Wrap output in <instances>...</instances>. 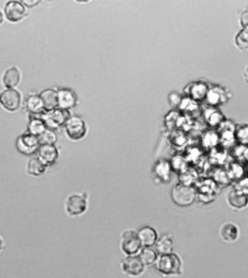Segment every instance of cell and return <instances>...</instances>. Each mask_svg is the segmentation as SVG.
Segmentation results:
<instances>
[{
    "label": "cell",
    "mask_w": 248,
    "mask_h": 278,
    "mask_svg": "<svg viewBox=\"0 0 248 278\" xmlns=\"http://www.w3.org/2000/svg\"><path fill=\"white\" fill-rule=\"evenodd\" d=\"M171 199L179 207H187L194 203L196 192L192 187L182 183H176L171 192Z\"/></svg>",
    "instance_id": "cell-2"
},
{
    "label": "cell",
    "mask_w": 248,
    "mask_h": 278,
    "mask_svg": "<svg viewBox=\"0 0 248 278\" xmlns=\"http://www.w3.org/2000/svg\"><path fill=\"white\" fill-rule=\"evenodd\" d=\"M145 266L138 255L126 256L121 264L123 271L126 274L134 277L140 275L145 269Z\"/></svg>",
    "instance_id": "cell-9"
},
{
    "label": "cell",
    "mask_w": 248,
    "mask_h": 278,
    "mask_svg": "<svg viewBox=\"0 0 248 278\" xmlns=\"http://www.w3.org/2000/svg\"><path fill=\"white\" fill-rule=\"evenodd\" d=\"M46 170V166L39 158L32 159L28 164V173L31 175H41Z\"/></svg>",
    "instance_id": "cell-21"
},
{
    "label": "cell",
    "mask_w": 248,
    "mask_h": 278,
    "mask_svg": "<svg viewBox=\"0 0 248 278\" xmlns=\"http://www.w3.org/2000/svg\"><path fill=\"white\" fill-rule=\"evenodd\" d=\"M71 116V115L69 110L58 108L53 111L47 112L45 115H43L42 120L46 125L47 128L53 131L56 128L65 125Z\"/></svg>",
    "instance_id": "cell-6"
},
{
    "label": "cell",
    "mask_w": 248,
    "mask_h": 278,
    "mask_svg": "<svg viewBox=\"0 0 248 278\" xmlns=\"http://www.w3.org/2000/svg\"><path fill=\"white\" fill-rule=\"evenodd\" d=\"M142 243L137 232L134 230L124 231L121 237V249L127 256H134L142 249Z\"/></svg>",
    "instance_id": "cell-5"
},
{
    "label": "cell",
    "mask_w": 248,
    "mask_h": 278,
    "mask_svg": "<svg viewBox=\"0 0 248 278\" xmlns=\"http://www.w3.org/2000/svg\"><path fill=\"white\" fill-rule=\"evenodd\" d=\"M20 81V73L16 68H11L6 71L3 77V82L8 88H12L17 85Z\"/></svg>",
    "instance_id": "cell-20"
},
{
    "label": "cell",
    "mask_w": 248,
    "mask_h": 278,
    "mask_svg": "<svg viewBox=\"0 0 248 278\" xmlns=\"http://www.w3.org/2000/svg\"><path fill=\"white\" fill-rule=\"evenodd\" d=\"M152 174L154 178L160 183H167L171 179L172 167L170 161L161 159L155 162L152 167Z\"/></svg>",
    "instance_id": "cell-8"
},
{
    "label": "cell",
    "mask_w": 248,
    "mask_h": 278,
    "mask_svg": "<svg viewBox=\"0 0 248 278\" xmlns=\"http://www.w3.org/2000/svg\"><path fill=\"white\" fill-rule=\"evenodd\" d=\"M181 102H182V98L177 92H171L168 96V102L170 106L174 108L179 107Z\"/></svg>",
    "instance_id": "cell-26"
},
{
    "label": "cell",
    "mask_w": 248,
    "mask_h": 278,
    "mask_svg": "<svg viewBox=\"0 0 248 278\" xmlns=\"http://www.w3.org/2000/svg\"><path fill=\"white\" fill-rule=\"evenodd\" d=\"M236 44L241 50L248 48V32L242 31L236 37Z\"/></svg>",
    "instance_id": "cell-25"
},
{
    "label": "cell",
    "mask_w": 248,
    "mask_h": 278,
    "mask_svg": "<svg viewBox=\"0 0 248 278\" xmlns=\"http://www.w3.org/2000/svg\"><path fill=\"white\" fill-rule=\"evenodd\" d=\"M138 256L145 265L155 264L158 258V253L150 247H142Z\"/></svg>",
    "instance_id": "cell-19"
},
{
    "label": "cell",
    "mask_w": 248,
    "mask_h": 278,
    "mask_svg": "<svg viewBox=\"0 0 248 278\" xmlns=\"http://www.w3.org/2000/svg\"><path fill=\"white\" fill-rule=\"evenodd\" d=\"M44 109L47 112L53 111L58 108V92L53 89H47L42 91L40 96Z\"/></svg>",
    "instance_id": "cell-15"
},
{
    "label": "cell",
    "mask_w": 248,
    "mask_h": 278,
    "mask_svg": "<svg viewBox=\"0 0 248 278\" xmlns=\"http://www.w3.org/2000/svg\"><path fill=\"white\" fill-rule=\"evenodd\" d=\"M173 240L170 234H165L157 240L155 245V251L158 255L169 254L173 253Z\"/></svg>",
    "instance_id": "cell-16"
},
{
    "label": "cell",
    "mask_w": 248,
    "mask_h": 278,
    "mask_svg": "<svg viewBox=\"0 0 248 278\" xmlns=\"http://www.w3.org/2000/svg\"><path fill=\"white\" fill-rule=\"evenodd\" d=\"M40 3V1H39V0H27H27H24V1H22V3H24L26 6L29 8H32L34 6H37Z\"/></svg>",
    "instance_id": "cell-28"
},
{
    "label": "cell",
    "mask_w": 248,
    "mask_h": 278,
    "mask_svg": "<svg viewBox=\"0 0 248 278\" xmlns=\"http://www.w3.org/2000/svg\"><path fill=\"white\" fill-rule=\"evenodd\" d=\"M66 211L69 216H82L88 209V197L86 193H74L69 195L65 203Z\"/></svg>",
    "instance_id": "cell-4"
},
{
    "label": "cell",
    "mask_w": 248,
    "mask_h": 278,
    "mask_svg": "<svg viewBox=\"0 0 248 278\" xmlns=\"http://www.w3.org/2000/svg\"><path fill=\"white\" fill-rule=\"evenodd\" d=\"M244 77H245L246 80L248 81V65L246 68L245 72H244Z\"/></svg>",
    "instance_id": "cell-29"
},
{
    "label": "cell",
    "mask_w": 248,
    "mask_h": 278,
    "mask_svg": "<svg viewBox=\"0 0 248 278\" xmlns=\"http://www.w3.org/2000/svg\"><path fill=\"white\" fill-rule=\"evenodd\" d=\"M3 240H2L1 238H0V251H1V250L3 249Z\"/></svg>",
    "instance_id": "cell-31"
},
{
    "label": "cell",
    "mask_w": 248,
    "mask_h": 278,
    "mask_svg": "<svg viewBox=\"0 0 248 278\" xmlns=\"http://www.w3.org/2000/svg\"><path fill=\"white\" fill-rule=\"evenodd\" d=\"M58 108L70 110L78 105V96L75 91L70 88H61L58 91Z\"/></svg>",
    "instance_id": "cell-7"
},
{
    "label": "cell",
    "mask_w": 248,
    "mask_h": 278,
    "mask_svg": "<svg viewBox=\"0 0 248 278\" xmlns=\"http://www.w3.org/2000/svg\"><path fill=\"white\" fill-rule=\"evenodd\" d=\"M39 159L45 164V166H51L58 161L59 153L55 145L42 144L37 149Z\"/></svg>",
    "instance_id": "cell-11"
},
{
    "label": "cell",
    "mask_w": 248,
    "mask_h": 278,
    "mask_svg": "<svg viewBox=\"0 0 248 278\" xmlns=\"http://www.w3.org/2000/svg\"><path fill=\"white\" fill-rule=\"evenodd\" d=\"M241 24L244 29H248V11H244L241 15Z\"/></svg>",
    "instance_id": "cell-27"
},
{
    "label": "cell",
    "mask_w": 248,
    "mask_h": 278,
    "mask_svg": "<svg viewBox=\"0 0 248 278\" xmlns=\"http://www.w3.org/2000/svg\"><path fill=\"white\" fill-rule=\"evenodd\" d=\"M28 108L30 111L34 113H40L45 110L44 109L43 104L40 97H32L28 99L27 102Z\"/></svg>",
    "instance_id": "cell-24"
},
{
    "label": "cell",
    "mask_w": 248,
    "mask_h": 278,
    "mask_svg": "<svg viewBox=\"0 0 248 278\" xmlns=\"http://www.w3.org/2000/svg\"><path fill=\"white\" fill-rule=\"evenodd\" d=\"M137 234L142 247L152 248V246H155L158 239L156 230L149 226H145L139 229Z\"/></svg>",
    "instance_id": "cell-14"
},
{
    "label": "cell",
    "mask_w": 248,
    "mask_h": 278,
    "mask_svg": "<svg viewBox=\"0 0 248 278\" xmlns=\"http://www.w3.org/2000/svg\"><path fill=\"white\" fill-rule=\"evenodd\" d=\"M238 227L234 224L227 223L223 224L220 230V235L223 240L227 242H233L238 237Z\"/></svg>",
    "instance_id": "cell-18"
},
{
    "label": "cell",
    "mask_w": 248,
    "mask_h": 278,
    "mask_svg": "<svg viewBox=\"0 0 248 278\" xmlns=\"http://www.w3.org/2000/svg\"><path fill=\"white\" fill-rule=\"evenodd\" d=\"M40 144L39 137L31 133L21 136L16 143L17 149H19V152L27 155L35 153V151L40 147V146L38 147Z\"/></svg>",
    "instance_id": "cell-10"
},
{
    "label": "cell",
    "mask_w": 248,
    "mask_h": 278,
    "mask_svg": "<svg viewBox=\"0 0 248 278\" xmlns=\"http://www.w3.org/2000/svg\"><path fill=\"white\" fill-rule=\"evenodd\" d=\"M0 104L8 111H16L20 107V94L14 89L4 91L0 95Z\"/></svg>",
    "instance_id": "cell-12"
},
{
    "label": "cell",
    "mask_w": 248,
    "mask_h": 278,
    "mask_svg": "<svg viewBox=\"0 0 248 278\" xmlns=\"http://www.w3.org/2000/svg\"><path fill=\"white\" fill-rule=\"evenodd\" d=\"M6 17L10 21L17 22L24 18L25 14V8L20 2L11 1L6 5Z\"/></svg>",
    "instance_id": "cell-13"
},
{
    "label": "cell",
    "mask_w": 248,
    "mask_h": 278,
    "mask_svg": "<svg viewBox=\"0 0 248 278\" xmlns=\"http://www.w3.org/2000/svg\"><path fill=\"white\" fill-rule=\"evenodd\" d=\"M40 144H48V145H55L58 141V136L53 130L47 128L45 132L42 133L39 138Z\"/></svg>",
    "instance_id": "cell-23"
},
{
    "label": "cell",
    "mask_w": 248,
    "mask_h": 278,
    "mask_svg": "<svg viewBox=\"0 0 248 278\" xmlns=\"http://www.w3.org/2000/svg\"><path fill=\"white\" fill-rule=\"evenodd\" d=\"M155 264L157 270L165 275H176L181 271V259L173 253L159 255Z\"/></svg>",
    "instance_id": "cell-1"
},
{
    "label": "cell",
    "mask_w": 248,
    "mask_h": 278,
    "mask_svg": "<svg viewBox=\"0 0 248 278\" xmlns=\"http://www.w3.org/2000/svg\"><path fill=\"white\" fill-rule=\"evenodd\" d=\"M29 132L31 134L34 135V136H40L45 132V130L47 129L46 125L44 123L43 120H39V119H35V120H32L29 124Z\"/></svg>",
    "instance_id": "cell-22"
},
{
    "label": "cell",
    "mask_w": 248,
    "mask_h": 278,
    "mask_svg": "<svg viewBox=\"0 0 248 278\" xmlns=\"http://www.w3.org/2000/svg\"><path fill=\"white\" fill-rule=\"evenodd\" d=\"M69 139L74 141H82L88 133V126L85 120L78 115H71L64 125Z\"/></svg>",
    "instance_id": "cell-3"
},
{
    "label": "cell",
    "mask_w": 248,
    "mask_h": 278,
    "mask_svg": "<svg viewBox=\"0 0 248 278\" xmlns=\"http://www.w3.org/2000/svg\"><path fill=\"white\" fill-rule=\"evenodd\" d=\"M3 21V15L2 14L1 11H0V24H2Z\"/></svg>",
    "instance_id": "cell-30"
},
{
    "label": "cell",
    "mask_w": 248,
    "mask_h": 278,
    "mask_svg": "<svg viewBox=\"0 0 248 278\" xmlns=\"http://www.w3.org/2000/svg\"><path fill=\"white\" fill-rule=\"evenodd\" d=\"M184 92L189 99L194 100H201L206 96V86L201 82H193L186 86Z\"/></svg>",
    "instance_id": "cell-17"
}]
</instances>
